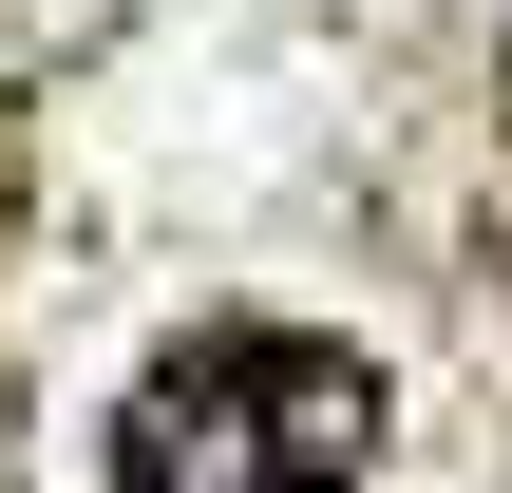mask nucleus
Wrapping results in <instances>:
<instances>
[{
	"label": "nucleus",
	"instance_id": "f257e3e1",
	"mask_svg": "<svg viewBox=\"0 0 512 493\" xmlns=\"http://www.w3.org/2000/svg\"><path fill=\"white\" fill-rule=\"evenodd\" d=\"M361 456H380V380L304 323L171 342L114 418V493H342Z\"/></svg>",
	"mask_w": 512,
	"mask_h": 493
}]
</instances>
